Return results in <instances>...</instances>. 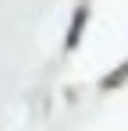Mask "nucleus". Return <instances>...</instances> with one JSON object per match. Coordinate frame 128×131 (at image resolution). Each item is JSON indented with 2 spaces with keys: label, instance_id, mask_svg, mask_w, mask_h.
Returning a JSON list of instances; mask_svg holds the SVG:
<instances>
[{
  "label": "nucleus",
  "instance_id": "nucleus-1",
  "mask_svg": "<svg viewBox=\"0 0 128 131\" xmlns=\"http://www.w3.org/2000/svg\"><path fill=\"white\" fill-rule=\"evenodd\" d=\"M82 21H85V7L75 14V25H71V36H68V46H75L78 43V32H82Z\"/></svg>",
  "mask_w": 128,
  "mask_h": 131
}]
</instances>
